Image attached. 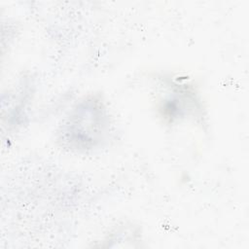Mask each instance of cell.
<instances>
[{
    "label": "cell",
    "mask_w": 249,
    "mask_h": 249,
    "mask_svg": "<svg viewBox=\"0 0 249 249\" xmlns=\"http://www.w3.org/2000/svg\"><path fill=\"white\" fill-rule=\"evenodd\" d=\"M107 109L97 96L80 101L61 124L58 140L72 151L88 152L101 145L109 130Z\"/></svg>",
    "instance_id": "obj_1"
}]
</instances>
